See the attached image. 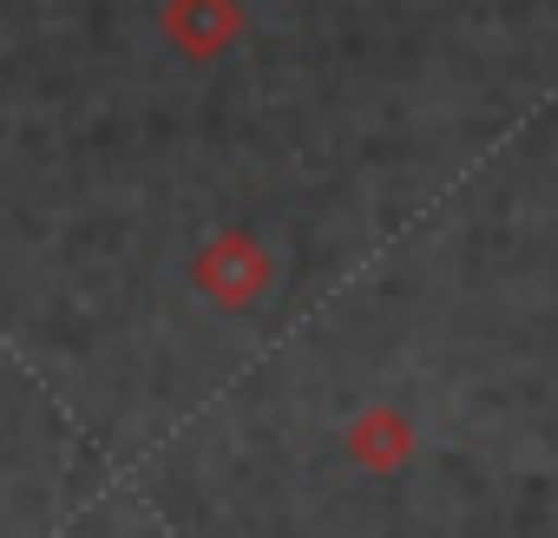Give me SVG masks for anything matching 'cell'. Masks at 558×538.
<instances>
[{"label":"cell","mask_w":558,"mask_h":538,"mask_svg":"<svg viewBox=\"0 0 558 538\" xmlns=\"http://www.w3.org/2000/svg\"><path fill=\"white\" fill-rule=\"evenodd\" d=\"M191 283L197 296H210L217 309H256L276 290V256L250 236V230H217L197 256H191Z\"/></svg>","instance_id":"6da1fadb"},{"label":"cell","mask_w":558,"mask_h":538,"mask_svg":"<svg viewBox=\"0 0 558 538\" xmlns=\"http://www.w3.org/2000/svg\"><path fill=\"white\" fill-rule=\"evenodd\" d=\"M158 27L171 53H184L191 66H210L243 40V0H165Z\"/></svg>","instance_id":"7a4b0ae2"},{"label":"cell","mask_w":558,"mask_h":538,"mask_svg":"<svg viewBox=\"0 0 558 538\" xmlns=\"http://www.w3.org/2000/svg\"><path fill=\"white\" fill-rule=\"evenodd\" d=\"M342 447H349V460H355L362 473L388 479V473H401V466L414 460V427H408V414H401V407H388V401H368V407L349 420Z\"/></svg>","instance_id":"3957f363"}]
</instances>
